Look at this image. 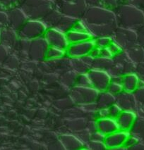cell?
Masks as SVG:
<instances>
[{
    "instance_id": "36",
    "label": "cell",
    "mask_w": 144,
    "mask_h": 150,
    "mask_svg": "<svg viewBox=\"0 0 144 150\" xmlns=\"http://www.w3.org/2000/svg\"><path fill=\"white\" fill-rule=\"evenodd\" d=\"M137 104H142L144 102V86H139L133 92Z\"/></svg>"
},
{
    "instance_id": "14",
    "label": "cell",
    "mask_w": 144,
    "mask_h": 150,
    "mask_svg": "<svg viewBox=\"0 0 144 150\" xmlns=\"http://www.w3.org/2000/svg\"><path fill=\"white\" fill-rule=\"evenodd\" d=\"M130 135V132L118 130L105 136L104 143L107 149H119L124 147L126 140Z\"/></svg>"
},
{
    "instance_id": "11",
    "label": "cell",
    "mask_w": 144,
    "mask_h": 150,
    "mask_svg": "<svg viewBox=\"0 0 144 150\" xmlns=\"http://www.w3.org/2000/svg\"><path fill=\"white\" fill-rule=\"evenodd\" d=\"M49 45L44 37L30 40L28 53L30 59L33 61L40 62L46 58V54L49 48Z\"/></svg>"
},
{
    "instance_id": "48",
    "label": "cell",
    "mask_w": 144,
    "mask_h": 150,
    "mask_svg": "<svg viewBox=\"0 0 144 150\" xmlns=\"http://www.w3.org/2000/svg\"><path fill=\"white\" fill-rule=\"evenodd\" d=\"M52 1H57V0H52Z\"/></svg>"
},
{
    "instance_id": "8",
    "label": "cell",
    "mask_w": 144,
    "mask_h": 150,
    "mask_svg": "<svg viewBox=\"0 0 144 150\" xmlns=\"http://www.w3.org/2000/svg\"><path fill=\"white\" fill-rule=\"evenodd\" d=\"M47 28L42 21L28 19L17 33L19 38L21 39L31 40L43 37Z\"/></svg>"
},
{
    "instance_id": "40",
    "label": "cell",
    "mask_w": 144,
    "mask_h": 150,
    "mask_svg": "<svg viewBox=\"0 0 144 150\" xmlns=\"http://www.w3.org/2000/svg\"><path fill=\"white\" fill-rule=\"evenodd\" d=\"M9 21L6 11H0V30L8 27Z\"/></svg>"
},
{
    "instance_id": "41",
    "label": "cell",
    "mask_w": 144,
    "mask_h": 150,
    "mask_svg": "<svg viewBox=\"0 0 144 150\" xmlns=\"http://www.w3.org/2000/svg\"><path fill=\"white\" fill-rule=\"evenodd\" d=\"M137 43L144 49V25L136 30Z\"/></svg>"
},
{
    "instance_id": "4",
    "label": "cell",
    "mask_w": 144,
    "mask_h": 150,
    "mask_svg": "<svg viewBox=\"0 0 144 150\" xmlns=\"http://www.w3.org/2000/svg\"><path fill=\"white\" fill-rule=\"evenodd\" d=\"M78 20L63 14L54 8L44 18L43 21L47 28H54L64 33L73 28Z\"/></svg>"
},
{
    "instance_id": "12",
    "label": "cell",
    "mask_w": 144,
    "mask_h": 150,
    "mask_svg": "<svg viewBox=\"0 0 144 150\" xmlns=\"http://www.w3.org/2000/svg\"><path fill=\"white\" fill-rule=\"evenodd\" d=\"M96 47L94 39L69 44L66 50V54L69 58H81L89 54Z\"/></svg>"
},
{
    "instance_id": "38",
    "label": "cell",
    "mask_w": 144,
    "mask_h": 150,
    "mask_svg": "<svg viewBox=\"0 0 144 150\" xmlns=\"http://www.w3.org/2000/svg\"><path fill=\"white\" fill-rule=\"evenodd\" d=\"M109 109V116L111 118H116L119 116V114L122 111V109L117 105L116 103L112 104L108 108Z\"/></svg>"
},
{
    "instance_id": "20",
    "label": "cell",
    "mask_w": 144,
    "mask_h": 150,
    "mask_svg": "<svg viewBox=\"0 0 144 150\" xmlns=\"http://www.w3.org/2000/svg\"><path fill=\"white\" fill-rule=\"evenodd\" d=\"M140 79L136 73H127L122 76V85L124 91L133 92L138 87Z\"/></svg>"
},
{
    "instance_id": "13",
    "label": "cell",
    "mask_w": 144,
    "mask_h": 150,
    "mask_svg": "<svg viewBox=\"0 0 144 150\" xmlns=\"http://www.w3.org/2000/svg\"><path fill=\"white\" fill-rule=\"evenodd\" d=\"M43 37L50 47L66 50L69 45L66 39V34L57 29L47 28Z\"/></svg>"
},
{
    "instance_id": "10",
    "label": "cell",
    "mask_w": 144,
    "mask_h": 150,
    "mask_svg": "<svg viewBox=\"0 0 144 150\" xmlns=\"http://www.w3.org/2000/svg\"><path fill=\"white\" fill-rule=\"evenodd\" d=\"M90 78L91 84L98 91L103 92L107 90L111 82V76L107 71L91 68L87 72Z\"/></svg>"
},
{
    "instance_id": "32",
    "label": "cell",
    "mask_w": 144,
    "mask_h": 150,
    "mask_svg": "<svg viewBox=\"0 0 144 150\" xmlns=\"http://www.w3.org/2000/svg\"><path fill=\"white\" fill-rule=\"evenodd\" d=\"M23 0H0V11H6L10 8L19 6Z\"/></svg>"
},
{
    "instance_id": "24",
    "label": "cell",
    "mask_w": 144,
    "mask_h": 150,
    "mask_svg": "<svg viewBox=\"0 0 144 150\" xmlns=\"http://www.w3.org/2000/svg\"><path fill=\"white\" fill-rule=\"evenodd\" d=\"M124 51L134 64H137L144 62V49L138 43Z\"/></svg>"
},
{
    "instance_id": "3",
    "label": "cell",
    "mask_w": 144,
    "mask_h": 150,
    "mask_svg": "<svg viewBox=\"0 0 144 150\" xmlns=\"http://www.w3.org/2000/svg\"><path fill=\"white\" fill-rule=\"evenodd\" d=\"M19 7L29 19L42 21L55 8L52 0H23Z\"/></svg>"
},
{
    "instance_id": "42",
    "label": "cell",
    "mask_w": 144,
    "mask_h": 150,
    "mask_svg": "<svg viewBox=\"0 0 144 150\" xmlns=\"http://www.w3.org/2000/svg\"><path fill=\"white\" fill-rule=\"evenodd\" d=\"M135 73H136L140 81L144 82V62L136 64Z\"/></svg>"
},
{
    "instance_id": "49",
    "label": "cell",
    "mask_w": 144,
    "mask_h": 150,
    "mask_svg": "<svg viewBox=\"0 0 144 150\" xmlns=\"http://www.w3.org/2000/svg\"><path fill=\"white\" fill-rule=\"evenodd\" d=\"M143 11H144V10H143Z\"/></svg>"
},
{
    "instance_id": "6",
    "label": "cell",
    "mask_w": 144,
    "mask_h": 150,
    "mask_svg": "<svg viewBox=\"0 0 144 150\" xmlns=\"http://www.w3.org/2000/svg\"><path fill=\"white\" fill-rule=\"evenodd\" d=\"M112 59L113 65L108 71L111 76H123L127 73H135L136 64L130 59L124 50L114 55Z\"/></svg>"
},
{
    "instance_id": "15",
    "label": "cell",
    "mask_w": 144,
    "mask_h": 150,
    "mask_svg": "<svg viewBox=\"0 0 144 150\" xmlns=\"http://www.w3.org/2000/svg\"><path fill=\"white\" fill-rule=\"evenodd\" d=\"M6 13L8 16L9 27L17 32L29 19L19 6L7 10Z\"/></svg>"
},
{
    "instance_id": "45",
    "label": "cell",
    "mask_w": 144,
    "mask_h": 150,
    "mask_svg": "<svg viewBox=\"0 0 144 150\" xmlns=\"http://www.w3.org/2000/svg\"><path fill=\"white\" fill-rule=\"evenodd\" d=\"M100 57H107V58H112L113 57V54L110 52V50H109L108 47L101 48V55H100Z\"/></svg>"
},
{
    "instance_id": "37",
    "label": "cell",
    "mask_w": 144,
    "mask_h": 150,
    "mask_svg": "<svg viewBox=\"0 0 144 150\" xmlns=\"http://www.w3.org/2000/svg\"><path fill=\"white\" fill-rule=\"evenodd\" d=\"M86 144L88 145V148L91 149L95 150H103L107 149L104 142H99V141L90 140Z\"/></svg>"
},
{
    "instance_id": "5",
    "label": "cell",
    "mask_w": 144,
    "mask_h": 150,
    "mask_svg": "<svg viewBox=\"0 0 144 150\" xmlns=\"http://www.w3.org/2000/svg\"><path fill=\"white\" fill-rule=\"evenodd\" d=\"M54 2L56 9L76 20L83 17L88 7L86 0H57Z\"/></svg>"
},
{
    "instance_id": "26",
    "label": "cell",
    "mask_w": 144,
    "mask_h": 150,
    "mask_svg": "<svg viewBox=\"0 0 144 150\" xmlns=\"http://www.w3.org/2000/svg\"><path fill=\"white\" fill-rule=\"evenodd\" d=\"M129 132L131 135L135 136L140 142L144 143V118L137 116Z\"/></svg>"
},
{
    "instance_id": "39",
    "label": "cell",
    "mask_w": 144,
    "mask_h": 150,
    "mask_svg": "<svg viewBox=\"0 0 144 150\" xmlns=\"http://www.w3.org/2000/svg\"><path fill=\"white\" fill-rule=\"evenodd\" d=\"M120 3L129 4L144 10V0H119Z\"/></svg>"
},
{
    "instance_id": "31",
    "label": "cell",
    "mask_w": 144,
    "mask_h": 150,
    "mask_svg": "<svg viewBox=\"0 0 144 150\" xmlns=\"http://www.w3.org/2000/svg\"><path fill=\"white\" fill-rule=\"evenodd\" d=\"M88 121L83 118H76L69 121L68 127L74 132H78L86 128Z\"/></svg>"
},
{
    "instance_id": "25",
    "label": "cell",
    "mask_w": 144,
    "mask_h": 150,
    "mask_svg": "<svg viewBox=\"0 0 144 150\" xmlns=\"http://www.w3.org/2000/svg\"><path fill=\"white\" fill-rule=\"evenodd\" d=\"M88 6H96L114 10L120 4L119 0H86Z\"/></svg>"
},
{
    "instance_id": "16",
    "label": "cell",
    "mask_w": 144,
    "mask_h": 150,
    "mask_svg": "<svg viewBox=\"0 0 144 150\" xmlns=\"http://www.w3.org/2000/svg\"><path fill=\"white\" fill-rule=\"evenodd\" d=\"M115 103L122 111H133L136 112L137 102L133 92L122 91L115 96Z\"/></svg>"
},
{
    "instance_id": "29",
    "label": "cell",
    "mask_w": 144,
    "mask_h": 150,
    "mask_svg": "<svg viewBox=\"0 0 144 150\" xmlns=\"http://www.w3.org/2000/svg\"><path fill=\"white\" fill-rule=\"evenodd\" d=\"M65 54H66V50L50 46L47 50L45 59L50 61L57 60V59L63 58Z\"/></svg>"
},
{
    "instance_id": "1",
    "label": "cell",
    "mask_w": 144,
    "mask_h": 150,
    "mask_svg": "<svg viewBox=\"0 0 144 150\" xmlns=\"http://www.w3.org/2000/svg\"><path fill=\"white\" fill-rule=\"evenodd\" d=\"M80 20L93 38H112L118 28L115 12L108 8L88 6Z\"/></svg>"
},
{
    "instance_id": "33",
    "label": "cell",
    "mask_w": 144,
    "mask_h": 150,
    "mask_svg": "<svg viewBox=\"0 0 144 150\" xmlns=\"http://www.w3.org/2000/svg\"><path fill=\"white\" fill-rule=\"evenodd\" d=\"M96 47L99 48H105L111 44L112 38L111 37H99V38H93Z\"/></svg>"
},
{
    "instance_id": "28",
    "label": "cell",
    "mask_w": 144,
    "mask_h": 150,
    "mask_svg": "<svg viewBox=\"0 0 144 150\" xmlns=\"http://www.w3.org/2000/svg\"><path fill=\"white\" fill-rule=\"evenodd\" d=\"M71 59V64L72 69L78 74L86 73L90 70L91 68L81 58H70Z\"/></svg>"
},
{
    "instance_id": "27",
    "label": "cell",
    "mask_w": 144,
    "mask_h": 150,
    "mask_svg": "<svg viewBox=\"0 0 144 150\" xmlns=\"http://www.w3.org/2000/svg\"><path fill=\"white\" fill-rule=\"evenodd\" d=\"M113 63L114 62L112 58L98 57L97 58L94 59L92 68L108 71V70L113 65Z\"/></svg>"
},
{
    "instance_id": "9",
    "label": "cell",
    "mask_w": 144,
    "mask_h": 150,
    "mask_svg": "<svg viewBox=\"0 0 144 150\" xmlns=\"http://www.w3.org/2000/svg\"><path fill=\"white\" fill-rule=\"evenodd\" d=\"M112 38V40L117 43L123 50L137 44L136 31L125 28H117Z\"/></svg>"
},
{
    "instance_id": "46",
    "label": "cell",
    "mask_w": 144,
    "mask_h": 150,
    "mask_svg": "<svg viewBox=\"0 0 144 150\" xmlns=\"http://www.w3.org/2000/svg\"><path fill=\"white\" fill-rule=\"evenodd\" d=\"M136 113L138 116L144 118V102L142 104H137Z\"/></svg>"
},
{
    "instance_id": "47",
    "label": "cell",
    "mask_w": 144,
    "mask_h": 150,
    "mask_svg": "<svg viewBox=\"0 0 144 150\" xmlns=\"http://www.w3.org/2000/svg\"><path fill=\"white\" fill-rule=\"evenodd\" d=\"M90 54L94 58H97V57H100V55H101V48L98 47H95L92 50V51L91 52Z\"/></svg>"
},
{
    "instance_id": "18",
    "label": "cell",
    "mask_w": 144,
    "mask_h": 150,
    "mask_svg": "<svg viewBox=\"0 0 144 150\" xmlns=\"http://www.w3.org/2000/svg\"><path fill=\"white\" fill-rule=\"evenodd\" d=\"M96 125H97V130L105 135L119 130L115 118H111L110 116L98 118L96 120Z\"/></svg>"
},
{
    "instance_id": "19",
    "label": "cell",
    "mask_w": 144,
    "mask_h": 150,
    "mask_svg": "<svg viewBox=\"0 0 144 150\" xmlns=\"http://www.w3.org/2000/svg\"><path fill=\"white\" fill-rule=\"evenodd\" d=\"M59 141L63 147L66 149H81L85 146V143L82 142L77 136L70 134L61 135L59 137Z\"/></svg>"
},
{
    "instance_id": "22",
    "label": "cell",
    "mask_w": 144,
    "mask_h": 150,
    "mask_svg": "<svg viewBox=\"0 0 144 150\" xmlns=\"http://www.w3.org/2000/svg\"><path fill=\"white\" fill-rule=\"evenodd\" d=\"M65 34H66L68 44L79 42L93 39V37L88 31H80L77 30L71 29Z\"/></svg>"
},
{
    "instance_id": "2",
    "label": "cell",
    "mask_w": 144,
    "mask_h": 150,
    "mask_svg": "<svg viewBox=\"0 0 144 150\" xmlns=\"http://www.w3.org/2000/svg\"><path fill=\"white\" fill-rule=\"evenodd\" d=\"M118 27L137 30L144 25L143 10L133 5L120 3L114 10Z\"/></svg>"
},
{
    "instance_id": "30",
    "label": "cell",
    "mask_w": 144,
    "mask_h": 150,
    "mask_svg": "<svg viewBox=\"0 0 144 150\" xmlns=\"http://www.w3.org/2000/svg\"><path fill=\"white\" fill-rule=\"evenodd\" d=\"M78 73H77L75 71H67L64 73L61 76V81L63 83L66 85V86L73 87L76 85V80L78 78Z\"/></svg>"
},
{
    "instance_id": "7",
    "label": "cell",
    "mask_w": 144,
    "mask_h": 150,
    "mask_svg": "<svg viewBox=\"0 0 144 150\" xmlns=\"http://www.w3.org/2000/svg\"><path fill=\"white\" fill-rule=\"evenodd\" d=\"M99 92L93 87H85L75 85L71 89L70 97L75 104L78 105H85L96 102Z\"/></svg>"
},
{
    "instance_id": "17",
    "label": "cell",
    "mask_w": 144,
    "mask_h": 150,
    "mask_svg": "<svg viewBox=\"0 0 144 150\" xmlns=\"http://www.w3.org/2000/svg\"><path fill=\"white\" fill-rule=\"evenodd\" d=\"M137 118V114L133 111H122L115 118L119 130L129 132Z\"/></svg>"
},
{
    "instance_id": "21",
    "label": "cell",
    "mask_w": 144,
    "mask_h": 150,
    "mask_svg": "<svg viewBox=\"0 0 144 150\" xmlns=\"http://www.w3.org/2000/svg\"><path fill=\"white\" fill-rule=\"evenodd\" d=\"M19 37L17 31L10 27L0 30V40L9 46H15Z\"/></svg>"
},
{
    "instance_id": "44",
    "label": "cell",
    "mask_w": 144,
    "mask_h": 150,
    "mask_svg": "<svg viewBox=\"0 0 144 150\" xmlns=\"http://www.w3.org/2000/svg\"><path fill=\"white\" fill-rule=\"evenodd\" d=\"M108 48H109V50H110V52H112V54H113V56L119 53L120 52L123 51L122 49L120 47H119V45H117L116 42H115L113 40H112L111 44L108 46Z\"/></svg>"
},
{
    "instance_id": "23",
    "label": "cell",
    "mask_w": 144,
    "mask_h": 150,
    "mask_svg": "<svg viewBox=\"0 0 144 150\" xmlns=\"http://www.w3.org/2000/svg\"><path fill=\"white\" fill-rule=\"evenodd\" d=\"M115 95H112L107 90H105V91L99 92V95L96 99V104L97 106L98 109L109 108L112 104H115Z\"/></svg>"
},
{
    "instance_id": "43",
    "label": "cell",
    "mask_w": 144,
    "mask_h": 150,
    "mask_svg": "<svg viewBox=\"0 0 144 150\" xmlns=\"http://www.w3.org/2000/svg\"><path fill=\"white\" fill-rule=\"evenodd\" d=\"M105 135L100 132L99 130H96V131L92 132L91 136V140L99 141V142H104L105 138Z\"/></svg>"
},
{
    "instance_id": "35",
    "label": "cell",
    "mask_w": 144,
    "mask_h": 150,
    "mask_svg": "<svg viewBox=\"0 0 144 150\" xmlns=\"http://www.w3.org/2000/svg\"><path fill=\"white\" fill-rule=\"evenodd\" d=\"M76 85H80V86H85V87H93L90 78L88 76L87 73H81L78 74V78L76 80Z\"/></svg>"
},
{
    "instance_id": "34",
    "label": "cell",
    "mask_w": 144,
    "mask_h": 150,
    "mask_svg": "<svg viewBox=\"0 0 144 150\" xmlns=\"http://www.w3.org/2000/svg\"><path fill=\"white\" fill-rule=\"evenodd\" d=\"M107 91L116 96L120 92L124 91V90H123L122 83H118V82L111 81L109 84L108 88H107Z\"/></svg>"
}]
</instances>
